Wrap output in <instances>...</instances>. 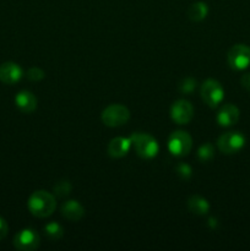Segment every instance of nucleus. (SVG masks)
Returning <instances> with one entry per match:
<instances>
[{
	"mask_svg": "<svg viewBox=\"0 0 250 251\" xmlns=\"http://www.w3.org/2000/svg\"><path fill=\"white\" fill-rule=\"evenodd\" d=\"M28 210L34 217L46 218L53 215L56 207V201L51 194L44 190L34 191L28 199Z\"/></svg>",
	"mask_w": 250,
	"mask_h": 251,
	"instance_id": "f257e3e1",
	"label": "nucleus"
},
{
	"mask_svg": "<svg viewBox=\"0 0 250 251\" xmlns=\"http://www.w3.org/2000/svg\"><path fill=\"white\" fill-rule=\"evenodd\" d=\"M131 146H134L137 156L145 159H151L157 156L159 151V146L157 140L150 134L144 132H135L130 137Z\"/></svg>",
	"mask_w": 250,
	"mask_h": 251,
	"instance_id": "f03ea898",
	"label": "nucleus"
},
{
	"mask_svg": "<svg viewBox=\"0 0 250 251\" xmlns=\"http://www.w3.org/2000/svg\"><path fill=\"white\" fill-rule=\"evenodd\" d=\"M193 147V140L191 136L186 131H178L172 132L168 139V150L173 156L183 157L189 154Z\"/></svg>",
	"mask_w": 250,
	"mask_h": 251,
	"instance_id": "7ed1b4c3",
	"label": "nucleus"
},
{
	"mask_svg": "<svg viewBox=\"0 0 250 251\" xmlns=\"http://www.w3.org/2000/svg\"><path fill=\"white\" fill-rule=\"evenodd\" d=\"M201 97L203 102L210 108L218 107L225 97V90L222 85L217 80L213 78H207L205 82L201 85Z\"/></svg>",
	"mask_w": 250,
	"mask_h": 251,
	"instance_id": "20e7f679",
	"label": "nucleus"
},
{
	"mask_svg": "<svg viewBox=\"0 0 250 251\" xmlns=\"http://www.w3.org/2000/svg\"><path fill=\"white\" fill-rule=\"evenodd\" d=\"M130 112L125 105L110 104L102 112V122L109 127H118L126 124Z\"/></svg>",
	"mask_w": 250,
	"mask_h": 251,
	"instance_id": "39448f33",
	"label": "nucleus"
},
{
	"mask_svg": "<svg viewBox=\"0 0 250 251\" xmlns=\"http://www.w3.org/2000/svg\"><path fill=\"white\" fill-rule=\"evenodd\" d=\"M245 137L238 131H229L221 135L217 140V146L222 153L234 154L244 147Z\"/></svg>",
	"mask_w": 250,
	"mask_h": 251,
	"instance_id": "423d86ee",
	"label": "nucleus"
},
{
	"mask_svg": "<svg viewBox=\"0 0 250 251\" xmlns=\"http://www.w3.org/2000/svg\"><path fill=\"white\" fill-rule=\"evenodd\" d=\"M228 64L234 70H245L250 65V47L245 44H235L227 54Z\"/></svg>",
	"mask_w": 250,
	"mask_h": 251,
	"instance_id": "0eeeda50",
	"label": "nucleus"
},
{
	"mask_svg": "<svg viewBox=\"0 0 250 251\" xmlns=\"http://www.w3.org/2000/svg\"><path fill=\"white\" fill-rule=\"evenodd\" d=\"M39 235L38 233L34 232L33 229H22L15 235L14 245L17 250L21 251H32L36 250L39 247Z\"/></svg>",
	"mask_w": 250,
	"mask_h": 251,
	"instance_id": "6e6552de",
	"label": "nucleus"
},
{
	"mask_svg": "<svg viewBox=\"0 0 250 251\" xmlns=\"http://www.w3.org/2000/svg\"><path fill=\"white\" fill-rule=\"evenodd\" d=\"M171 117L176 124H188L194 117V108L190 102L185 100H179L173 103L171 108Z\"/></svg>",
	"mask_w": 250,
	"mask_h": 251,
	"instance_id": "1a4fd4ad",
	"label": "nucleus"
},
{
	"mask_svg": "<svg viewBox=\"0 0 250 251\" xmlns=\"http://www.w3.org/2000/svg\"><path fill=\"white\" fill-rule=\"evenodd\" d=\"M24 71L16 63L7 61L0 65V81L5 85H14L21 80Z\"/></svg>",
	"mask_w": 250,
	"mask_h": 251,
	"instance_id": "9d476101",
	"label": "nucleus"
},
{
	"mask_svg": "<svg viewBox=\"0 0 250 251\" xmlns=\"http://www.w3.org/2000/svg\"><path fill=\"white\" fill-rule=\"evenodd\" d=\"M239 120V109L234 104H225L220 109L217 114V123L221 126H232Z\"/></svg>",
	"mask_w": 250,
	"mask_h": 251,
	"instance_id": "9b49d317",
	"label": "nucleus"
},
{
	"mask_svg": "<svg viewBox=\"0 0 250 251\" xmlns=\"http://www.w3.org/2000/svg\"><path fill=\"white\" fill-rule=\"evenodd\" d=\"M131 149V140L125 137H115L108 145L107 152L112 158H122L126 156L127 152Z\"/></svg>",
	"mask_w": 250,
	"mask_h": 251,
	"instance_id": "f8f14e48",
	"label": "nucleus"
},
{
	"mask_svg": "<svg viewBox=\"0 0 250 251\" xmlns=\"http://www.w3.org/2000/svg\"><path fill=\"white\" fill-rule=\"evenodd\" d=\"M15 103L22 113H32L37 108L36 96L29 91H21L17 93L15 97Z\"/></svg>",
	"mask_w": 250,
	"mask_h": 251,
	"instance_id": "ddd939ff",
	"label": "nucleus"
},
{
	"mask_svg": "<svg viewBox=\"0 0 250 251\" xmlns=\"http://www.w3.org/2000/svg\"><path fill=\"white\" fill-rule=\"evenodd\" d=\"M61 215L66 220L77 222V221H80L85 216V208L82 207V205L78 201L69 200L64 202V205L61 206Z\"/></svg>",
	"mask_w": 250,
	"mask_h": 251,
	"instance_id": "4468645a",
	"label": "nucleus"
},
{
	"mask_svg": "<svg viewBox=\"0 0 250 251\" xmlns=\"http://www.w3.org/2000/svg\"><path fill=\"white\" fill-rule=\"evenodd\" d=\"M188 208L191 213L198 216H203L208 212L210 210V205H208L207 200L201 196H191L188 200Z\"/></svg>",
	"mask_w": 250,
	"mask_h": 251,
	"instance_id": "2eb2a0df",
	"label": "nucleus"
},
{
	"mask_svg": "<svg viewBox=\"0 0 250 251\" xmlns=\"http://www.w3.org/2000/svg\"><path fill=\"white\" fill-rule=\"evenodd\" d=\"M208 14V7L205 2L202 1H198L194 2V4L190 5L188 10V16L191 21L194 22H199L202 21Z\"/></svg>",
	"mask_w": 250,
	"mask_h": 251,
	"instance_id": "dca6fc26",
	"label": "nucleus"
},
{
	"mask_svg": "<svg viewBox=\"0 0 250 251\" xmlns=\"http://www.w3.org/2000/svg\"><path fill=\"white\" fill-rule=\"evenodd\" d=\"M44 233L50 240H59L64 235V229L59 223L50 222L44 227Z\"/></svg>",
	"mask_w": 250,
	"mask_h": 251,
	"instance_id": "f3484780",
	"label": "nucleus"
},
{
	"mask_svg": "<svg viewBox=\"0 0 250 251\" xmlns=\"http://www.w3.org/2000/svg\"><path fill=\"white\" fill-rule=\"evenodd\" d=\"M215 156V149H213L212 145L210 142L207 144H203L202 146H200V149L198 150V157L201 162H208L213 158Z\"/></svg>",
	"mask_w": 250,
	"mask_h": 251,
	"instance_id": "a211bd4d",
	"label": "nucleus"
},
{
	"mask_svg": "<svg viewBox=\"0 0 250 251\" xmlns=\"http://www.w3.org/2000/svg\"><path fill=\"white\" fill-rule=\"evenodd\" d=\"M71 191V184L69 181H59L55 186H54V193L59 198H64V196L69 195Z\"/></svg>",
	"mask_w": 250,
	"mask_h": 251,
	"instance_id": "6ab92c4d",
	"label": "nucleus"
},
{
	"mask_svg": "<svg viewBox=\"0 0 250 251\" xmlns=\"http://www.w3.org/2000/svg\"><path fill=\"white\" fill-rule=\"evenodd\" d=\"M196 87V81L191 77H186L184 78L183 81L179 85V91L183 93H190L195 90Z\"/></svg>",
	"mask_w": 250,
	"mask_h": 251,
	"instance_id": "aec40b11",
	"label": "nucleus"
},
{
	"mask_svg": "<svg viewBox=\"0 0 250 251\" xmlns=\"http://www.w3.org/2000/svg\"><path fill=\"white\" fill-rule=\"evenodd\" d=\"M27 78L31 81H41L44 78V71L39 68H31L27 71Z\"/></svg>",
	"mask_w": 250,
	"mask_h": 251,
	"instance_id": "412c9836",
	"label": "nucleus"
},
{
	"mask_svg": "<svg viewBox=\"0 0 250 251\" xmlns=\"http://www.w3.org/2000/svg\"><path fill=\"white\" fill-rule=\"evenodd\" d=\"M176 173L180 178L183 179H188L191 176V168L185 163H181L176 167Z\"/></svg>",
	"mask_w": 250,
	"mask_h": 251,
	"instance_id": "4be33fe9",
	"label": "nucleus"
},
{
	"mask_svg": "<svg viewBox=\"0 0 250 251\" xmlns=\"http://www.w3.org/2000/svg\"><path fill=\"white\" fill-rule=\"evenodd\" d=\"M7 232H9V226H7L6 221L4 218L0 217V240H2L6 237Z\"/></svg>",
	"mask_w": 250,
	"mask_h": 251,
	"instance_id": "5701e85b",
	"label": "nucleus"
},
{
	"mask_svg": "<svg viewBox=\"0 0 250 251\" xmlns=\"http://www.w3.org/2000/svg\"><path fill=\"white\" fill-rule=\"evenodd\" d=\"M240 83H242V86L245 88V90L250 91V73L244 74V75L242 76V78H240Z\"/></svg>",
	"mask_w": 250,
	"mask_h": 251,
	"instance_id": "b1692460",
	"label": "nucleus"
}]
</instances>
